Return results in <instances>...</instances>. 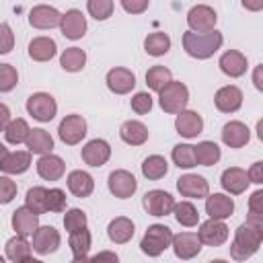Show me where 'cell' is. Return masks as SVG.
<instances>
[{
	"mask_svg": "<svg viewBox=\"0 0 263 263\" xmlns=\"http://www.w3.org/2000/svg\"><path fill=\"white\" fill-rule=\"evenodd\" d=\"M0 263H2V257H0Z\"/></svg>",
	"mask_w": 263,
	"mask_h": 263,
	"instance_id": "91938a15",
	"label": "cell"
},
{
	"mask_svg": "<svg viewBox=\"0 0 263 263\" xmlns=\"http://www.w3.org/2000/svg\"><path fill=\"white\" fill-rule=\"evenodd\" d=\"M166 171H168V162H166V158L160 156V154H152V156H148V158L142 162V175H144L146 179H150V181L162 179V177L166 175Z\"/></svg>",
	"mask_w": 263,
	"mask_h": 263,
	"instance_id": "e575fe53",
	"label": "cell"
},
{
	"mask_svg": "<svg viewBox=\"0 0 263 263\" xmlns=\"http://www.w3.org/2000/svg\"><path fill=\"white\" fill-rule=\"evenodd\" d=\"M228 226L224 224V220H218V218H210L205 220L199 230H197V236L201 240V245H208V247H220L228 240Z\"/></svg>",
	"mask_w": 263,
	"mask_h": 263,
	"instance_id": "ba28073f",
	"label": "cell"
},
{
	"mask_svg": "<svg viewBox=\"0 0 263 263\" xmlns=\"http://www.w3.org/2000/svg\"><path fill=\"white\" fill-rule=\"evenodd\" d=\"M60 12L53 6L47 4H39L35 8H31L29 12V23L35 29H53L55 25H60Z\"/></svg>",
	"mask_w": 263,
	"mask_h": 263,
	"instance_id": "cb8c5ba5",
	"label": "cell"
},
{
	"mask_svg": "<svg viewBox=\"0 0 263 263\" xmlns=\"http://www.w3.org/2000/svg\"><path fill=\"white\" fill-rule=\"evenodd\" d=\"M113 0H88L86 2V8H88V14L97 21H105L113 14Z\"/></svg>",
	"mask_w": 263,
	"mask_h": 263,
	"instance_id": "7bdbcfd3",
	"label": "cell"
},
{
	"mask_svg": "<svg viewBox=\"0 0 263 263\" xmlns=\"http://www.w3.org/2000/svg\"><path fill=\"white\" fill-rule=\"evenodd\" d=\"M14 47V33L10 29V25L0 23V55L8 53Z\"/></svg>",
	"mask_w": 263,
	"mask_h": 263,
	"instance_id": "681fc988",
	"label": "cell"
},
{
	"mask_svg": "<svg viewBox=\"0 0 263 263\" xmlns=\"http://www.w3.org/2000/svg\"><path fill=\"white\" fill-rule=\"evenodd\" d=\"M247 175H249V181H251V183L261 185V183H263V162H255V164L247 171Z\"/></svg>",
	"mask_w": 263,
	"mask_h": 263,
	"instance_id": "f5cc1de1",
	"label": "cell"
},
{
	"mask_svg": "<svg viewBox=\"0 0 263 263\" xmlns=\"http://www.w3.org/2000/svg\"><path fill=\"white\" fill-rule=\"evenodd\" d=\"M29 166H31V152H25V150L8 152L4 156V160L0 162V171L6 175H21Z\"/></svg>",
	"mask_w": 263,
	"mask_h": 263,
	"instance_id": "4316f807",
	"label": "cell"
},
{
	"mask_svg": "<svg viewBox=\"0 0 263 263\" xmlns=\"http://www.w3.org/2000/svg\"><path fill=\"white\" fill-rule=\"evenodd\" d=\"M216 23H218V14L208 4H197L187 12V25L195 33L212 31V29H216Z\"/></svg>",
	"mask_w": 263,
	"mask_h": 263,
	"instance_id": "8992f818",
	"label": "cell"
},
{
	"mask_svg": "<svg viewBox=\"0 0 263 263\" xmlns=\"http://www.w3.org/2000/svg\"><path fill=\"white\" fill-rule=\"evenodd\" d=\"M144 49L148 55H164L168 49H171V37L162 31H156V33H150L146 39H144Z\"/></svg>",
	"mask_w": 263,
	"mask_h": 263,
	"instance_id": "8d00e7d4",
	"label": "cell"
},
{
	"mask_svg": "<svg viewBox=\"0 0 263 263\" xmlns=\"http://www.w3.org/2000/svg\"><path fill=\"white\" fill-rule=\"evenodd\" d=\"M263 240V216L249 214L247 222L240 224L234 232V240L230 245V257L236 261H245L255 255Z\"/></svg>",
	"mask_w": 263,
	"mask_h": 263,
	"instance_id": "6da1fadb",
	"label": "cell"
},
{
	"mask_svg": "<svg viewBox=\"0 0 263 263\" xmlns=\"http://www.w3.org/2000/svg\"><path fill=\"white\" fill-rule=\"evenodd\" d=\"M39 226V216L35 212H31L27 205L16 208L12 212V228L16 234L21 236H31Z\"/></svg>",
	"mask_w": 263,
	"mask_h": 263,
	"instance_id": "603a6c76",
	"label": "cell"
},
{
	"mask_svg": "<svg viewBox=\"0 0 263 263\" xmlns=\"http://www.w3.org/2000/svg\"><path fill=\"white\" fill-rule=\"evenodd\" d=\"M222 33L212 29L205 33H195V31H185L183 33V49L197 60H208L212 58L220 47H222Z\"/></svg>",
	"mask_w": 263,
	"mask_h": 263,
	"instance_id": "7a4b0ae2",
	"label": "cell"
},
{
	"mask_svg": "<svg viewBox=\"0 0 263 263\" xmlns=\"http://www.w3.org/2000/svg\"><path fill=\"white\" fill-rule=\"evenodd\" d=\"M90 232L86 228H80V230H74L70 232V249H72V259L74 261H82L88 257V251H90Z\"/></svg>",
	"mask_w": 263,
	"mask_h": 263,
	"instance_id": "1f68e13d",
	"label": "cell"
},
{
	"mask_svg": "<svg viewBox=\"0 0 263 263\" xmlns=\"http://www.w3.org/2000/svg\"><path fill=\"white\" fill-rule=\"evenodd\" d=\"M16 195V183L4 175H0V203H10Z\"/></svg>",
	"mask_w": 263,
	"mask_h": 263,
	"instance_id": "c3c4849f",
	"label": "cell"
},
{
	"mask_svg": "<svg viewBox=\"0 0 263 263\" xmlns=\"http://www.w3.org/2000/svg\"><path fill=\"white\" fill-rule=\"evenodd\" d=\"M25 144H27V148H29L31 154H47V152H51V148H53V138H51L45 129L35 127V129L29 132Z\"/></svg>",
	"mask_w": 263,
	"mask_h": 263,
	"instance_id": "4dcf8cb0",
	"label": "cell"
},
{
	"mask_svg": "<svg viewBox=\"0 0 263 263\" xmlns=\"http://www.w3.org/2000/svg\"><path fill=\"white\" fill-rule=\"evenodd\" d=\"M173 212H175V218H177V222L181 226H195L199 222V212H197V208L191 201L175 203Z\"/></svg>",
	"mask_w": 263,
	"mask_h": 263,
	"instance_id": "60d3db41",
	"label": "cell"
},
{
	"mask_svg": "<svg viewBox=\"0 0 263 263\" xmlns=\"http://www.w3.org/2000/svg\"><path fill=\"white\" fill-rule=\"evenodd\" d=\"M253 82L259 90H263V66H257L255 72H253Z\"/></svg>",
	"mask_w": 263,
	"mask_h": 263,
	"instance_id": "9f6ffc18",
	"label": "cell"
},
{
	"mask_svg": "<svg viewBox=\"0 0 263 263\" xmlns=\"http://www.w3.org/2000/svg\"><path fill=\"white\" fill-rule=\"evenodd\" d=\"M80 156L88 166H103L111 156V146H109V142L97 138V140H90L82 146Z\"/></svg>",
	"mask_w": 263,
	"mask_h": 263,
	"instance_id": "4fadbf2b",
	"label": "cell"
},
{
	"mask_svg": "<svg viewBox=\"0 0 263 263\" xmlns=\"http://www.w3.org/2000/svg\"><path fill=\"white\" fill-rule=\"evenodd\" d=\"M6 154H8V150H6V146L0 142V162L4 160V156H6Z\"/></svg>",
	"mask_w": 263,
	"mask_h": 263,
	"instance_id": "680465c9",
	"label": "cell"
},
{
	"mask_svg": "<svg viewBox=\"0 0 263 263\" xmlns=\"http://www.w3.org/2000/svg\"><path fill=\"white\" fill-rule=\"evenodd\" d=\"M205 212L210 218H218V220H226L232 216L234 212V201L232 197L224 195V193H212L205 195Z\"/></svg>",
	"mask_w": 263,
	"mask_h": 263,
	"instance_id": "ffe728a7",
	"label": "cell"
},
{
	"mask_svg": "<svg viewBox=\"0 0 263 263\" xmlns=\"http://www.w3.org/2000/svg\"><path fill=\"white\" fill-rule=\"evenodd\" d=\"M66 210V193L58 187L47 189V212H64Z\"/></svg>",
	"mask_w": 263,
	"mask_h": 263,
	"instance_id": "bcb514c9",
	"label": "cell"
},
{
	"mask_svg": "<svg viewBox=\"0 0 263 263\" xmlns=\"http://www.w3.org/2000/svg\"><path fill=\"white\" fill-rule=\"evenodd\" d=\"M171 245H173L175 255L179 259H193L201 251V240H199V236L195 232H179V234H173Z\"/></svg>",
	"mask_w": 263,
	"mask_h": 263,
	"instance_id": "5bb4252c",
	"label": "cell"
},
{
	"mask_svg": "<svg viewBox=\"0 0 263 263\" xmlns=\"http://www.w3.org/2000/svg\"><path fill=\"white\" fill-rule=\"evenodd\" d=\"M251 140V132L242 121H228L222 127V142L230 148H242Z\"/></svg>",
	"mask_w": 263,
	"mask_h": 263,
	"instance_id": "44dd1931",
	"label": "cell"
},
{
	"mask_svg": "<svg viewBox=\"0 0 263 263\" xmlns=\"http://www.w3.org/2000/svg\"><path fill=\"white\" fill-rule=\"evenodd\" d=\"M27 111L37 121H51L58 113V103L49 92H33L27 99Z\"/></svg>",
	"mask_w": 263,
	"mask_h": 263,
	"instance_id": "5b68a950",
	"label": "cell"
},
{
	"mask_svg": "<svg viewBox=\"0 0 263 263\" xmlns=\"http://www.w3.org/2000/svg\"><path fill=\"white\" fill-rule=\"evenodd\" d=\"M119 136H121V140H123L125 144H129V146H142V144L148 140V127H146L142 121L129 119V121H125V123L121 125Z\"/></svg>",
	"mask_w": 263,
	"mask_h": 263,
	"instance_id": "f1b7e54d",
	"label": "cell"
},
{
	"mask_svg": "<svg viewBox=\"0 0 263 263\" xmlns=\"http://www.w3.org/2000/svg\"><path fill=\"white\" fill-rule=\"evenodd\" d=\"M58 134H60V140L68 146H74L78 142H82V138L86 136V121L82 115H66L62 121H60V127H58Z\"/></svg>",
	"mask_w": 263,
	"mask_h": 263,
	"instance_id": "52a82bcc",
	"label": "cell"
},
{
	"mask_svg": "<svg viewBox=\"0 0 263 263\" xmlns=\"http://www.w3.org/2000/svg\"><path fill=\"white\" fill-rule=\"evenodd\" d=\"M123 10L129 14H142L148 8V0H119Z\"/></svg>",
	"mask_w": 263,
	"mask_h": 263,
	"instance_id": "f907efd6",
	"label": "cell"
},
{
	"mask_svg": "<svg viewBox=\"0 0 263 263\" xmlns=\"http://www.w3.org/2000/svg\"><path fill=\"white\" fill-rule=\"evenodd\" d=\"M214 103H216L218 111H222V113H234L242 105V92L234 84L222 86V88H218V92L214 97Z\"/></svg>",
	"mask_w": 263,
	"mask_h": 263,
	"instance_id": "ac0fdd59",
	"label": "cell"
},
{
	"mask_svg": "<svg viewBox=\"0 0 263 263\" xmlns=\"http://www.w3.org/2000/svg\"><path fill=\"white\" fill-rule=\"evenodd\" d=\"M107 86L115 95H127L136 86V74L127 68H111L107 72Z\"/></svg>",
	"mask_w": 263,
	"mask_h": 263,
	"instance_id": "9a60e30c",
	"label": "cell"
},
{
	"mask_svg": "<svg viewBox=\"0 0 263 263\" xmlns=\"http://www.w3.org/2000/svg\"><path fill=\"white\" fill-rule=\"evenodd\" d=\"M175 127H177V134L183 136V138H197L203 132V119H201L199 113L183 109V111L177 113Z\"/></svg>",
	"mask_w": 263,
	"mask_h": 263,
	"instance_id": "2e32d148",
	"label": "cell"
},
{
	"mask_svg": "<svg viewBox=\"0 0 263 263\" xmlns=\"http://www.w3.org/2000/svg\"><path fill=\"white\" fill-rule=\"evenodd\" d=\"M68 189L76 197H88L95 189V179L86 171H72L68 175Z\"/></svg>",
	"mask_w": 263,
	"mask_h": 263,
	"instance_id": "83f0119b",
	"label": "cell"
},
{
	"mask_svg": "<svg viewBox=\"0 0 263 263\" xmlns=\"http://www.w3.org/2000/svg\"><path fill=\"white\" fill-rule=\"evenodd\" d=\"M86 64V53L80 47H68L60 55V66L66 72H80Z\"/></svg>",
	"mask_w": 263,
	"mask_h": 263,
	"instance_id": "d590c367",
	"label": "cell"
},
{
	"mask_svg": "<svg viewBox=\"0 0 263 263\" xmlns=\"http://www.w3.org/2000/svg\"><path fill=\"white\" fill-rule=\"evenodd\" d=\"M173 80V74H171V70L168 68H164V66H152L148 72H146V84L152 88V90H162L168 82Z\"/></svg>",
	"mask_w": 263,
	"mask_h": 263,
	"instance_id": "ab89813d",
	"label": "cell"
},
{
	"mask_svg": "<svg viewBox=\"0 0 263 263\" xmlns=\"http://www.w3.org/2000/svg\"><path fill=\"white\" fill-rule=\"evenodd\" d=\"M25 205L35 212L37 216L39 214H45L47 212V189L45 187H31L27 191V197H25Z\"/></svg>",
	"mask_w": 263,
	"mask_h": 263,
	"instance_id": "f35d334b",
	"label": "cell"
},
{
	"mask_svg": "<svg viewBox=\"0 0 263 263\" xmlns=\"http://www.w3.org/2000/svg\"><path fill=\"white\" fill-rule=\"evenodd\" d=\"M8 121H10V109L4 103H0V132H4Z\"/></svg>",
	"mask_w": 263,
	"mask_h": 263,
	"instance_id": "db71d44e",
	"label": "cell"
},
{
	"mask_svg": "<svg viewBox=\"0 0 263 263\" xmlns=\"http://www.w3.org/2000/svg\"><path fill=\"white\" fill-rule=\"evenodd\" d=\"M218 66H220V70H222L226 76L238 78V76H242V74L247 72V66H249V64H247V58H245L240 51L228 49V51H224V53L220 55Z\"/></svg>",
	"mask_w": 263,
	"mask_h": 263,
	"instance_id": "d4e9b609",
	"label": "cell"
},
{
	"mask_svg": "<svg viewBox=\"0 0 263 263\" xmlns=\"http://www.w3.org/2000/svg\"><path fill=\"white\" fill-rule=\"evenodd\" d=\"M18 82V72L10 64H0V92H10Z\"/></svg>",
	"mask_w": 263,
	"mask_h": 263,
	"instance_id": "ee69618b",
	"label": "cell"
},
{
	"mask_svg": "<svg viewBox=\"0 0 263 263\" xmlns=\"http://www.w3.org/2000/svg\"><path fill=\"white\" fill-rule=\"evenodd\" d=\"M171 240H173V232H171L168 226H164V224H152V226H148L146 234L142 236L140 249L148 257H158L162 251H166L171 247Z\"/></svg>",
	"mask_w": 263,
	"mask_h": 263,
	"instance_id": "3957f363",
	"label": "cell"
},
{
	"mask_svg": "<svg viewBox=\"0 0 263 263\" xmlns=\"http://www.w3.org/2000/svg\"><path fill=\"white\" fill-rule=\"evenodd\" d=\"M173 162L179 166V168H193L197 164L195 160V150L191 144H177L173 148Z\"/></svg>",
	"mask_w": 263,
	"mask_h": 263,
	"instance_id": "b9f144b4",
	"label": "cell"
},
{
	"mask_svg": "<svg viewBox=\"0 0 263 263\" xmlns=\"http://www.w3.org/2000/svg\"><path fill=\"white\" fill-rule=\"evenodd\" d=\"M220 183H222L224 191H228L230 195H240V193L247 191V187H249L251 181H249L247 171H242V168H238V166H230V168H226V171L222 173Z\"/></svg>",
	"mask_w": 263,
	"mask_h": 263,
	"instance_id": "d6986e66",
	"label": "cell"
},
{
	"mask_svg": "<svg viewBox=\"0 0 263 263\" xmlns=\"http://www.w3.org/2000/svg\"><path fill=\"white\" fill-rule=\"evenodd\" d=\"M177 189L183 197H191V199H201L210 193V185L203 177L199 175H183L177 179Z\"/></svg>",
	"mask_w": 263,
	"mask_h": 263,
	"instance_id": "e0dca14e",
	"label": "cell"
},
{
	"mask_svg": "<svg viewBox=\"0 0 263 263\" xmlns=\"http://www.w3.org/2000/svg\"><path fill=\"white\" fill-rule=\"evenodd\" d=\"M29 132H31L29 123L18 117V119H10V121L6 123V127H4V138H6L8 144H23V142L27 140Z\"/></svg>",
	"mask_w": 263,
	"mask_h": 263,
	"instance_id": "74e56055",
	"label": "cell"
},
{
	"mask_svg": "<svg viewBox=\"0 0 263 263\" xmlns=\"http://www.w3.org/2000/svg\"><path fill=\"white\" fill-rule=\"evenodd\" d=\"M60 232L53 226H37L33 232V251L39 255H49L60 247Z\"/></svg>",
	"mask_w": 263,
	"mask_h": 263,
	"instance_id": "7c38bea8",
	"label": "cell"
},
{
	"mask_svg": "<svg viewBox=\"0 0 263 263\" xmlns=\"http://www.w3.org/2000/svg\"><path fill=\"white\" fill-rule=\"evenodd\" d=\"M58 51V45L49 37H35L29 43V55L35 62H49Z\"/></svg>",
	"mask_w": 263,
	"mask_h": 263,
	"instance_id": "f546056e",
	"label": "cell"
},
{
	"mask_svg": "<svg viewBox=\"0 0 263 263\" xmlns=\"http://www.w3.org/2000/svg\"><path fill=\"white\" fill-rule=\"evenodd\" d=\"M134 232H136V226H134V222H132L129 218H125V216L113 218V220L109 222V226H107V234H109V238H111L115 245H125V242H129L132 236H134Z\"/></svg>",
	"mask_w": 263,
	"mask_h": 263,
	"instance_id": "484cf974",
	"label": "cell"
},
{
	"mask_svg": "<svg viewBox=\"0 0 263 263\" xmlns=\"http://www.w3.org/2000/svg\"><path fill=\"white\" fill-rule=\"evenodd\" d=\"M6 257L14 263H25V261H31L33 259V253H31V245L27 242L25 236L16 234L12 236L8 242H6Z\"/></svg>",
	"mask_w": 263,
	"mask_h": 263,
	"instance_id": "d6a6232c",
	"label": "cell"
},
{
	"mask_svg": "<svg viewBox=\"0 0 263 263\" xmlns=\"http://www.w3.org/2000/svg\"><path fill=\"white\" fill-rule=\"evenodd\" d=\"M175 208V197L162 189H152L144 195V210L150 214V216H168Z\"/></svg>",
	"mask_w": 263,
	"mask_h": 263,
	"instance_id": "9c48e42d",
	"label": "cell"
},
{
	"mask_svg": "<svg viewBox=\"0 0 263 263\" xmlns=\"http://www.w3.org/2000/svg\"><path fill=\"white\" fill-rule=\"evenodd\" d=\"M193 150H195V160H197V164H201V166H212V164H216V162L220 160V156H222L220 146H218L216 142H210V140L199 142L197 146H193Z\"/></svg>",
	"mask_w": 263,
	"mask_h": 263,
	"instance_id": "836d02e7",
	"label": "cell"
},
{
	"mask_svg": "<svg viewBox=\"0 0 263 263\" xmlns=\"http://www.w3.org/2000/svg\"><path fill=\"white\" fill-rule=\"evenodd\" d=\"M132 109L138 113V115H146L150 109H152V97L148 92H136L132 97Z\"/></svg>",
	"mask_w": 263,
	"mask_h": 263,
	"instance_id": "7dc6e473",
	"label": "cell"
},
{
	"mask_svg": "<svg viewBox=\"0 0 263 263\" xmlns=\"http://www.w3.org/2000/svg\"><path fill=\"white\" fill-rule=\"evenodd\" d=\"M64 228L68 232H74V230H80V228H86V214L78 208H72L66 212L64 216Z\"/></svg>",
	"mask_w": 263,
	"mask_h": 263,
	"instance_id": "f6af8a7d",
	"label": "cell"
},
{
	"mask_svg": "<svg viewBox=\"0 0 263 263\" xmlns=\"http://www.w3.org/2000/svg\"><path fill=\"white\" fill-rule=\"evenodd\" d=\"M92 259H95V261H101V259H109V261H117V255H115V253H99V255H95Z\"/></svg>",
	"mask_w": 263,
	"mask_h": 263,
	"instance_id": "6f0895ef",
	"label": "cell"
},
{
	"mask_svg": "<svg viewBox=\"0 0 263 263\" xmlns=\"http://www.w3.org/2000/svg\"><path fill=\"white\" fill-rule=\"evenodd\" d=\"M249 212L263 216V191L261 189L251 195V199H249Z\"/></svg>",
	"mask_w": 263,
	"mask_h": 263,
	"instance_id": "816d5d0a",
	"label": "cell"
},
{
	"mask_svg": "<svg viewBox=\"0 0 263 263\" xmlns=\"http://www.w3.org/2000/svg\"><path fill=\"white\" fill-rule=\"evenodd\" d=\"M158 101L162 111L166 113H179L187 107L189 101V88L179 82V80H171L162 90H158Z\"/></svg>",
	"mask_w": 263,
	"mask_h": 263,
	"instance_id": "277c9868",
	"label": "cell"
},
{
	"mask_svg": "<svg viewBox=\"0 0 263 263\" xmlns=\"http://www.w3.org/2000/svg\"><path fill=\"white\" fill-rule=\"evenodd\" d=\"M242 2V6L247 8V10H251V12H259L261 8H263V0H240Z\"/></svg>",
	"mask_w": 263,
	"mask_h": 263,
	"instance_id": "11a10c76",
	"label": "cell"
},
{
	"mask_svg": "<svg viewBox=\"0 0 263 263\" xmlns=\"http://www.w3.org/2000/svg\"><path fill=\"white\" fill-rule=\"evenodd\" d=\"M107 185H109V191H111L115 197H119V199L132 197V195L136 193V189H138L136 177H134L129 171H123V168L113 171V173L109 175Z\"/></svg>",
	"mask_w": 263,
	"mask_h": 263,
	"instance_id": "30bf717a",
	"label": "cell"
},
{
	"mask_svg": "<svg viewBox=\"0 0 263 263\" xmlns=\"http://www.w3.org/2000/svg\"><path fill=\"white\" fill-rule=\"evenodd\" d=\"M37 173L45 181H58L66 173V164L60 156L47 152V154H41V158L37 160Z\"/></svg>",
	"mask_w": 263,
	"mask_h": 263,
	"instance_id": "7402d4cb",
	"label": "cell"
},
{
	"mask_svg": "<svg viewBox=\"0 0 263 263\" xmlns=\"http://www.w3.org/2000/svg\"><path fill=\"white\" fill-rule=\"evenodd\" d=\"M62 35L68 39H80L86 33V18L78 8H70L60 16Z\"/></svg>",
	"mask_w": 263,
	"mask_h": 263,
	"instance_id": "8fae6325",
	"label": "cell"
}]
</instances>
